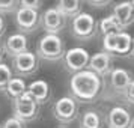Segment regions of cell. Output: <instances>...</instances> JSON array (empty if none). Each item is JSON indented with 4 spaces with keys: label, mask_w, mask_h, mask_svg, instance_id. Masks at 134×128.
Here are the masks:
<instances>
[{
    "label": "cell",
    "mask_w": 134,
    "mask_h": 128,
    "mask_svg": "<svg viewBox=\"0 0 134 128\" xmlns=\"http://www.w3.org/2000/svg\"><path fill=\"white\" fill-rule=\"evenodd\" d=\"M101 89H103V79L89 69L74 74L69 81L71 97L77 103H93L99 97Z\"/></svg>",
    "instance_id": "obj_1"
},
{
    "label": "cell",
    "mask_w": 134,
    "mask_h": 128,
    "mask_svg": "<svg viewBox=\"0 0 134 128\" xmlns=\"http://www.w3.org/2000/svg\"><path fill=\"white\" fill-rule=\"evenodd\" d=\"M65 53H66V50H65L63 39L59 35H48V33L39 38L36 44V50H35V54L38 56V59L45 62L62 60Z\"/></svg>",
    "instance_id": "obj_2"
},
{
    "label": "cell",
    "mask_w": 134,
    "mask_h": 128,
    "mask_svg": "<svg viewBox=\"0 0 134 128\" xmlns=\"http://www.w3.org/2000/svg\"><path fill=\"white\" fill-rule=\"evenodd\" d=\"M71 33L77 41H91L98 33L97 18L87 12H81L71 21Z\"/></svg>",
    "instance_id": "obj_3"
},
{
    "label": "cell",
    "mask_w": 134,
    "mask_h": 128,
    "mask_svg": "<svg viewBox=\"0 0 134 128\" xmlns=\"http://www.w3.org/2000/svg\"><path fill=\"white\" fill-rule=\"evenodd\" d=\"M133 48V38L127 32H121L113 36H104L103 38V51L113 56H124L131 54Z\"/></svg>",
    "instance_id": "obj_4"
},
{
    "label": "cell",
    "mask_w": 134,
    "mask_h": 128,
    "mask_svg": "<svg viewBox=\"0 0 134 128\" xmlns=\"http://www.w3.org/2000/svg\"><path fill=\"white\" fill-rule=\"evenodd\" d=\"M51 112H53L54 119L59 124L68 125L79 115V103L71 95H66V97H62L59 99H56Z\"/></svg>",
    "instance_id": "obj_5"
},
{
    "label": "cell",
    "mask_w": 134,
    "mask_h": 128,
    "mask_svg": "<svg viewBox=\"0 0 134 128\" xmlns=\"http://www.w3.org/2000/svg\"><path fill=\"white\" fill-rule=\"evenodd\" d=\"M12 112L14 116L20 119L23 124L33 122L39 115V104L30 97L29 92H26L23 97L15 99L12 104Z\"/></svg>",
    "instance_id": "obj_6"
},
{
    "label": "cell",
    "mask_w": 134,
    "mask_h": 128,
    "mask_svg": "<svg viewBox=\"0 0 134 128\" xmlns=\"http://www.w3.org/2000/svg\"><path fill=\"white\" fill-rule=\"evenodd\" d=\"M89 60H91V54L87 53V50H85L83 47H74V48L66 50V53L62 59V63L68 73L74 75V74L87 69Z\"/></svg>",
    "instance_id": "obj_7"
},
{
    "label": "cell",
    "mask_w": 134,
    "mask_h": 128,
    "mask_svg": "<svg viewBox=\"0 0 134 128\" xmlns=\"http://www.w3.org/2000/svg\"><path fill=\"white\" fill-rule=\"evenodd\" d=\"M15 26L18 29V33L23 35H30L39 29L41 26V15L38 11H32L27 8L20 6L15 12Z\"/></svg>",
    "instance_id": "obj_8"
},
{
    "label": "cell",
    "mask_w": 134,
    "mask_h": 128,
    "mask_svg": "<svg viewBox=\"0 0 134 128\" xmlns=\"http://www.w3.org/2000/svg\"><path fill=\"white\" fill-rule=\"evenodd\" d=\"M11 65H12V73L20 79H24V77H32L39 69V59L35 53L26 51L23 54L14 57Z\"/></svg>",
    "instance_id": "obj_9"
},
{
    "label": "cell",
    "mask_w": 134,
    "mask_h": 128,
    "mask_svg": "<svg viewBox=\"0 0 134 128\" xmlns=\"http://www.w3.org/2000/svg\"><path fill=\"white\" fill-rule=\"evenodd\" d=\"M134 80V75L125 68H113V71L109 75V85H105V89L109 87L110 93L113 97H122L125 95L128 86Z\"/></svg>",
    "instance_id": "obj_10"
},
{
    "label": "cell",
    "mask_w": 134,
    "mask_h": 128,
    "mask_svg": "<svg viewBox=\"0 0 134 128\" xmlns=\"http://www.w3.org/2000/svg\"><path fill=\"white\" fill-rule=\"evenodd\" d=\"M66 26V18L56 8H48L41 15V27L48 35H59Z\"/></svg>",
    "instance_id": "obj_11"
},
{
    "label": "cell",
    "mask_w": 134,
    "mask_h": 128,
    "mask_svg": "<svg viewBox=\"0 0 134 128\" xmlns=\"http://www.w3.org/2000/svg\"><path fill=\"white\" fill-rule=\"evenodd\" d=\"M107 128H133L134 118L131 112L122 105H116L109 110L105 116Z\"/></svg>",
    "instance_id": "obj_12"
},
{
    "label": "cell",
    "mask_w": 134,
    "mask_h": 128,
    "mask_svg": "<svg viewBox=\"0 0 134 128\" xmlns=\"http://www.w3.org/2000/svg\"><path fill=\"white\" fill-rule=\"evenodd\" d=\"M113 68H115L113 66V57L104 51H99V53H95L91 56L87 69L99 75L101 79H107L110 73L113 71Z\"/></svg>",
    "instance_id": "obj_13"
},
{
    "label": "cell",
    "mask_w": 134,
    "mask_h": 128,
    "mask_svg": "<svg viewBox=\"0 0 134 128\" xmlns=\"http://www.w3.org/2000/svg\"><path fill=\"white\" fill-rule=\"evenodd\" d=\"M3 47H5V53L8 57L14 59L17 56L29 51V41H27L26 35L17 32V33H12L6 38V41L3 42Z\"/></svg>",
    "instance_id": "obj_14"
},
{
    "label": "cell",
    "mask_w": 134,
    "mask_h": 128,
    "mask_svg": "<svg viewBox=\"0 0 134 128\" xmlns=\"http://www.w3.org/2000/svg\"><path fill=\"white\" fill-rule=\"evenodd\" d=\"M111 15L115 17L118 24L122 27V30H125L127 27L134 24V2L128 0V2L116 3Z\"/></svg>",
    "instance_id": "obj_15"
},
{
    "label": "cell",
    "mask_w": 134,
    "mask_h": 128,
    "mask_svg": "<svg viewBox=\"0 0 134 128\" xmlns=\"http://www.w3.org/2000/svg\"><path fill=\"white\" fill-rule=\"evenodd\" d=\"M27 92L30 93V97L36 101L39 105L45 104L51 97V89L50 85L45 80H35L30 85H27Z\"/></svg>",
    "instance_id": "obj_16"
},
{
    "label": "cell",
    "mask_w": 134,
    "mask_h": 128,
    "mask_svg": "<svg viewBox=\"0 0 134 128\" xmlns=\"http://www.w3.org/2000/svg\"><path fill=\"white\" fill-rule=\"evenodd\" d=\"M54 8L65 18L74 20L83 12V2H80V0H59V2H56Z\"/></svg>",
    "instance_id": "obj_17"
},
{
    "label": "cell",
    "mask_w": 134,
    "mask_h": 128,
    "mask_svg": "<svg viewBox=\"0 0 134 128\" xmlns=\"http://www.w3.org/2000/svg\"><path fill=\"white\" fill-rule=\"evenodd\" d=\"M98 32L104 38V36H113V35H118V33L125 30H122V27L118 24V21L115 20L113 15H109V17H104L103 20L98 21Z\"/></svg>",
    "instance_id": "obj_18"
},
{
    "label": "cell",
    "mask_w": 134,
    "mask_h": 128,
    "mask_svg": "<svg viewBox=\"0 0 134 128\" xmlns=\"http://www.w3.org/2000/svg\"><path fill=\"white\" fill-rule=\"evenodd\" d=\"M26 92H27V85H26L24 79L14 77V79L9 81V85H8L5 93H6L8 98H11L12 101H15V99H18L20 97H23Z\"/></svg>",
    "instance_id": "obj_19"
},
{
    "label": "cell",
    "mask_w": 134,
    "mask_h": 128,
    "mask_svg": "<svg viewBox=\"0 0 134 128\" xmlns=\"http://www.w3.org/2000/svg\"><path fill=\"white\" fill-rule=\"evenodd\" d=\"M104 122L97 110H87L80 119V128H103Z\"/></svg>",
    "instance_id": "obj_20"
},
{
    "label": "cell",
    "mask_w": 134,
    "mask_h": 128,
    "mask_svg": "<svg viewBox=\"0 0 134 128\" xmlns=\"http://www.w3.org/2000/svg\"><path fill=\"white\" fill-rule=\"evenodd\" d=\"M14 79L12 68L6 65V63H0V92L6 91L9 81Z\"/></svg>",
    "instance_id": "obj_21"
},
{
    "label": "cell",
    "mask_w": 134,
    "mask_h": 128,
    "mask_svg": "<svg viewBox=\"0 0 134 128\" xmlns=\"http://www.w3.org/2000/svg\"><path fill=\"white\" fill-rule=\"evenodd\" d=\"M20 8V3L17 0H0V15L3 14H15Z\"/></svg>",
    "instance_id": "obj_22"
},
{
    "label": "cell",
    "mask_w": 134,
    "mask_h": 128,
    "mask_svg": "<svg viewBox=\"0 0 134 128\" xmlns=\"http://www.w3.org/2000/svg\"><path fill=\"white\" fill-rule=\"evenodd\" d=\"M26 124H23V122L20 121V119H17L15 116H9L8 119H5V121L2 122V125H0V128H24Z\"/></svg>",
    "instance_id": "obj_23"
},
{
    "label": "cell",
    "mask_w": 134,
    "mask_h": 128,
    "mask_svg": "<svg viewBox=\"0 0 134 128\" xmlns=\"http://www.w3.org/2000/svg\"><path fill=\"white\" fill-rule=\"evenodd\" d=\"M18 3L21 8H27V9H32V11H39L44 5L42 0H20Z\"/></svg>",
    "instance_id": "obj_24"
},
{
    "label": "cell",
    "mask_w": 134,
    "mask_h": 128,
    "mask_svg": "<svg viewBox=\"0 0 134 128\" xmlns=\"http://www.w3.org/2000/svg\"><path fill=\"white\" fill-rule=\"evenodd\" d=\"M124 99H125L128 104L134 105V80L131 81V85L128 86L127 92H125V95H124Z\"/></svg>",
    "instance_id": "obj_25"
},
{
    "label": "cell",
    "mask_w": 134,
    "mask_h": 128,
    "mask_svg": "<svg viewBox=\"0 0 134 128\" xmlns=\"http://www.w3.org/2000/svg\"><path fill=\"white\" fill-rule=\"evenodd\" d=\"M111 2L109 0H103V2H95V0H89L87 2V5H91L92 8H104V6H109Z\"/></svg>",
    "instance_id": "obj_26"
},
{
    "label": "cell",
    "mask_w": 134,
    "mask_h": 128,
    "mask_svg": "<svg viewBox=\"0 0 134 128\" xmlns=\"http://www.w3.org/2000/svg\"><path fill=\"white\" fill-rule=\"evenodd\" d=\"M5 32H6V21L3 18V15H0V38L5 35Z\"/></svg>",
    "instance_id": "obj_27"
},
{
    "label": "cell",
    "mask_w": 134,
    "mask_h": 128,
    "mask_svg": "<svg viewBox=\"0 0 134 128\" xmlns=\"http://www.w3.org/2000/svg\"><path fill=\"white\" fill-rule=\"evenodd\" d=\"M5 47H3V44L0 42V63H3V57H5Z\"/></svg>",
    "instance_id": "obj_28"
},
{
    "label": "cell",
    "mask_w": 134,
    "mask_h": 128,
    "mask_svg": "<svg viewBox=\"0 0 134 128\" xmlns=\"http://www.w3.org/2000/svg\"><path fill=\"white\" fill-rule=\"evenodd\" d=\"M131 56H134V36H133V48H131Z\"/></svg>",
    "instance_id": "obj_29"
},
{
    "label": "cell",
    "mask_w": 134,
    "mask_h": 128,
    "mask_svg": "<svg viewBox=\"0 0 134 128\" xmlns=\"http://www.w3.org/2000/svg\"><path fill=\"white\" fill-rule=\"evenodd\" d=\"M57 128H63V127H57Z\"/></svg>",
    "instance_id": "obj_30"
},
{
    "label": "cell",
    "mask_w": 134,
    "mask_h": 128,
    "mask_svg": "<svg viewBox=\"0 0 134 128\" xmlns=\"http://www.w3.org/2000/svg\"><path fill=\"white\" fill-rule=\"evenodd\" d=\"M133 128H134V125H133Z\"/></svg>",
    "instance_id": "obj_31"
}]
</instances>
